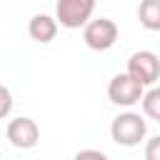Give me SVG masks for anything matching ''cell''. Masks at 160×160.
Instances as JSON below:
<instances>
[{
	"instance_id": "cell-1",
	"label": "cell",
	"mask_w": 160,
	"mask_h": 160,
	"mask_svg": "<svg viewBox=\"0 0 160 160\" xmlns=\"http://www.w3.org/2000/svg\"><path fill=\"white\" fill-rule=\"evenodd\" d=\"M110 135H112V140L118 145L135 148L148 138V122L142 120L140 112H120L118 118H112Z\"/></svg>"
},
{
	"instance_id": "cell-2",
	"label": "cell",
	"mask_w": 160,
	"mask_h": 160,
	"mask_svg": "<svg viewBox=\"0 0 160 160\" xmlns=\"http://www.w3.org/2000/svg\"><path fill=\"white\" fill-rule=\"evenodd\" d=\"M125 75L132 78L142 88H155V82L160 78V58L152 50H138L130 55Z\"/></svg>"
},
{
	"instance_id": "cell-3",
	"label": "cell",
	"mask_w": 160,
	"mask_h": 160,
	"mask_svg": "<svg viewBox=\"0 0 160 160\" xmlns=\"http://www.w3.org/2000/svg\"><path fill=\"white\" fill-rule=\"evenodd\" d=\"M118 35H120V30H118L115 20H110V18L88 20L85 28H82V40H85V45H88L90 50H95V52L110 50V48L118 42Z\"/></svg>"
},
{
	"instance_id": "cell-4",
	"label": "cell",
	"mask_w": 160,
	"mask_h": 160,
	"mask_svg": "<svg viewBox=\"0 0 160 160\" xmlns=\"http://www.w3.org/2000/svg\"><path fill=\"white\" fill-rule=\"evenodd\" d=\"M92 12H95V0H58L55 2V22L68 30L85 28V22L92 20Z\"/></svg>"
},
{
	"instance_id": "cell-5",
	"label": "cell",
	"mask_w": 160,
	"mask_h": 160,
	"mask_svg": "<svg viewBox=\"0 0 160 160\" xmlns=\"http://www.w3.org/2000/svg\"><path fill=\"white\" fill-rule=\"evenodd\" d=\"M142 92H145V88L138 85L132 78H128L125 72H118V75L110 80V85H108V98H110V102H115V105H120V108H132V105H138L140 98H142Z\"/></svg>"
},
{
	"instance_id": "cell-6",
	"label": "cell",
	"mask_w": 160,
	"mask_h": 160,
	"mask_svg": "<svg viewBox=\"0 0 160 160\" xmlns=\"http://www.w3.org/2000/svg\"><path fill=\"white\" fill-rule=\"evenodd\" d=\"M5 135H8V140H10L12 148L30 150V148H35L38 140H40V128H38V122H35L32 118L20 115V118H12V120L8 122Z\"/></svg>"
},
{
	"instance_id": "cell-7",
	"label": "cell",
	"mask_w": 160,
	"mask_h": 160,
	"mask_svg": "<svg viewBox=\"0 0 160 160\" xmlns=\"http://www.w3.org/2000/svg\"><path fill=\"white\" fill-rule=\"evenodd\" d=\"M58 28H60V25L55 22V18H52V15L38 12V15H32V18H30V22H28V35H30L35 42H40V45H48V42H52V40H55Z\"/></svg>"
},
{
	"instance_id": "cell-8",
	"label": "cell",
	"mask_w": 160,
	"mask_h": 160,
	"mask_svg": "<svg viewBox=\"0 0 160 160\" xmlns=\"http://www.w3.org/2000/svg\"><path fill=\"white\" fill-rule=\"evenodd\" d=\"M138 18L145 30H160V0H142L138 8Z\"/></svg>"
},
{
	"instance_id": "cell-9",
	"label": "cell",
	"mask_w": 160,
	"mask_h": 160,
	"mask_svg": "<svg viewBox=\"0 0 160 160\" xmlns=\"http://www.w3.org/2000/svg\"><path fill=\"white\" fill-rule=\"evenodd\" d=\"M140 108H142V115H145V118L160 120V90H158V88L145 90L142 98H140Z\"/></svg>"
},
{
	"instance_id": "cell-10",
	"label": "cell",
	"mask_w": 160,
	"mask_h": 160,
	"mask_svg": "<svg viewBox=\"0 0 160 160\" xmlns=\"http://www.w3.org/2000/svg\"><path fill=\"white\" fill-rule=\"evenodd\" d=\"M10 112H12V92L5 85H0V120L8 118Z\"/></svg>"
},
{
	"instance_id": "cell-11",
	"label": "cell",
	"mask_w": 160,
	"mask_h": 160,
	"mask_svg": "<svg viewBox=\"0 0 160 160\" xmlns=\"http://www.w3.org/2000/svg\"><path fill=\"white\" fill-rule=\"evenodd\" d=\"M145 160H160V135L148 138V142H145Z\"/></svg>"
},
{
	"instance_id": "cell-12",
	"label": "cell",
	"mask_w": 160,
	"mask_h": 160,
	"mask_svg": "<svg viewBox=\"0 0 160 160\" xmlns=\"http://www.w3.org/2000/svg\"><path fill=\"white\" fill-rule=\"evenodd\" d=\"M72 160H110L102 150H92V148H85V150H80V152H75V158Z\"/></svg>"
}]
</instances>
